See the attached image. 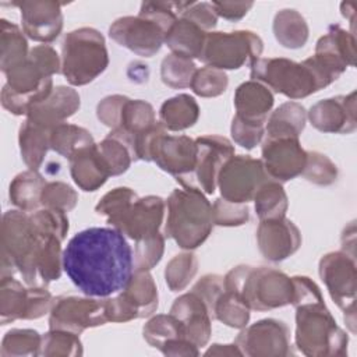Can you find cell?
Instances as JSON below:
<instances>
[{
    "label": "cell",
    "instance_id": "cell-1",
    "mask_svg": "<svg viewBox=\"0 0 357 357\" xmlns=\"http://www.w3.org/2000/svg\"><path fill=\"white\" fill-rule=\"evenodd\" d=\"M63 269L88 297L121 291L134 272V254L114 227H89L77 233L63 251Z\"/></svg>",
    "mask_w": 357,
    "mask_h": 357
},
{
    "label": "cell",
    "instance_id": "cell-2",
    "mask_svg": "<svg viewBox=\"0 0 357 357\" xmlns=\"http://www.w3.org/2000/svg\"><path fill=\"white\" fill-rule=\"evenodd\" d=\"M166 202L156 195L139 198L128 187H117L105 194L95 206L98 215L134 241L159 233L163 223Z\"/></svg>",
    "mask_w": 357,
    "mask_h": 357
},
{
    "label": "cell",
    "instance_id": "cell-3",
    "mask_svg": "<svg viewBox=\"0 0 357 357\" xmlns=\"http://www.w3.org/2000/svg\"><path fill=\"white\" fill-rule=\"evenodd\" d=\"M223 283L225 289L238 296L250 310L269 311L293 301L291 278L275 268L238 265L226 273Z\"/></svg>",
    "mask_w": 357,
    "mask_h": 357
},
{
    "label": "cell",
    "instance_id": "cell-4",
    "mask_svg": "<svg viewBox=\"0 0 357 357\" xmlns=\"http://www.w3.org/2000/svg\"><path fill=\"white\" fill-rule=\"evenodd\" d=\"M165 237L173 238L183 250H195L213 227L212 205L198 188H176L167 198Z\"/></svg>",
    "mask_w": 357,
    "mask_h": 357
},
{
    "label": "cell",
    "instance_id": "cell-5",
    "mask_svg": "<svg viewBox=\"0 0 357 357\" xmlns=\"http://www.w3.org/2000/svg\"><path fill=\"white\" fill-rule=\"evenodd\" d=\"M347 335L337 326L324 300L296 305V346L310 357L347 354Z\"/></svg>",
    "mask_w": 357,
    "mask_h": 357
},
{
    "label": "cell",
    "instance_id": "cell-6",
    "mask_svg": "<svg viewBox=\"0 0 357 357\" xmlns=\"http://www.w3.org/2000/svg\"><path fill=\"white\" fill-rule=\"evenodd\" d=\"M109 64L103 35L95 28H78L64 36L61 73L73 86H82L98 78Z\"/></svg>",
    "mask_w": 357,
    "mask_h": 357
},
{
    "label": "cell",
    "instance_id": "cell-7",
    "mask_svg": "<svg viewBox=\"0 0 357 357\" xmlns=\"http://www.w3.org/2000/svg\"><path fill=\"white\" fill-rule=\"evenodd\" d=\"M39 233L24 211H7L1 222V278L18 272L28 286H36L32 258Z\"/></svg>",
    "mask_w": 357,
    "mask_h": 357
},
{
    "label": "cell",
    "instance_id": "cell-8",
    "mask_svg": "<svg viewBox=\"0 0 357 357\" xmlns=\"http://www.w3.org/2000/svg\"><path fill=\"white\" fill-rule=\"evenodd\" d=\"M250 67L251 79L293 100L310 96L321 89L304 61L296 63L284 57H258L250 63Z\"/></svg>",
    "mask_w": 357,
    "mask_h": 357
},
{
    "label": "cell",
    "instance_id": "cell-9",
    "mask_svg": "<svg viewBox=\"0 0 357 357\" xmlns=\"http://www.w3.org/2000/svg\"><path fill=\"white\" fill-rule=\"evenodd\" d=\"M264 43L252 31L206 32L199 60L218 70H237L262 53Z\"/></svg>",
    "mask_w": 357,
    "mask_h": 357
},
{
    "label": "cell",
    "instance_id": "cell-10",
    "mask_svg": "<svg viewBox=\"0 0 357 357\" xmlns=\"http://www.w3.org/2000/svg\"><path fill=\"white\" fill-rule=\"evenodd\" d=\"M319 276L331 298L344 312V322L356 333V258L344 251L328 252L319 261Z\"/></svg>",
    "mask_w": 357,
    "mask_h": 357
},
{
    "label": "cell",
    "instance_id": "cell-11",
    "mask_svg": "<svg viewBox=\"0 0 357 357\" xmlns=\"http://www.w3.org/2000/svg\"><path fill=\"white\" fill-rule=\"evenodd\" d=\"M195 159V139L187 135H170L163 126L149 141L148 162H155L163 172L172 174L184 188L190 185Z\"/></svg>",
    "mask_w": 357,
    "mask_h": 357
},
{
    "label": "cell",
    "instance_id": "cell-12",
    "mask_svg": "<svg viewBox=\"0 0 357 357\" xmlns=\"http://www.w3.org/2000/svg\"><path fill=\"white\" fill-rule=\"evenodd\" d=\"M107 321L127 322L152 315L158 308V289L149 271L135 272L113 298H105Z\"/></svg>",
    "mask_w": 357,
    "mask_h": 357
},
{
    "label": "cell",
    "instance_id": "cell-13",
    "mask_svg": "<svg viewBox=\"0 0 357 357\" xmlns=\"http://www.w3.org/2000/svg\"><path fill=\"white\" fill-rule=\"evenodd\" d=\"M271 180L264 169L261 159L250 155L231 156L220 169L216 185L223 199L247 204L254 199L259 187Z\"/></svg>",
    "mask_w": 357,
    "mask_h": 357
},
{
    "label": "cell",
    "instance_id": "cell-14",
    "mask_svg": "<svg viewBox=\"0 0 357 357\" xmlns=\"http://www.w3.org/2000/svg\"><path fill=\"white\" fill-rule=\"evenodd\" d=\"M107 322L105 300L78 296H60L54 298L50 310L49 328L68 331L79 335L86 328H95Z\"/></svg>",
    "mask_w": 357,
    "mask_h": 357
},
{
    "label": "cell",
    "instance_id": "cell-15",
    "mask_svg": "<svg viewBox=\"0 0 357 357\" xmlns=\"http://www.w3.org/2000/svg\"><path fill=\"white\" fill-rule=\"evenodd\" d=\"M234 343L243 356L250 357H276L294 353L291 350L287 325L273 318L261 319L243 328Z\"/></svg>",
    "mask_w": 357,
    "mask_h": 357
},
{
    "label": "cell",
    "instance_id": "cell-16",
    "mask_svg": "<svg viewBox=\"0 0 357 357\" xmlns=\"http://www.w3.org/2000/svg\"><path fill=\"white\" fill-rule=\"evenodd\" d=\"M165 29L141 14L117 18L109 28V36L120 46L141 57H152L165 43Z\"/></svg>",
    "mask_w": 357,
    "mask_h": 357
},
{
    "label": "cell",
    "instance_id": "cell-17",
    "mask_svg": "<svg viewBox=\"0 0 357 357\" xmlns=\"http://www.w3.org/2000/svg\"><path fill=\"white\" fill-rule=\"evenodd\" d=\"M195 167L187 188H198L205 194H213L220 169L234 156V146L227 138L212 134L195 138Z\"/></svg>",
    "mask_w": 357,
    "mask_h": 357
},
{
    "label": "cell",
    "instance_id": "cell-18",
    "mask_svg": "<svg viewBox=\"0 0 357 357\" xmlns=\"http://www.w3.org/2000/svg\"><path fill=\"white\" fill-rule=\"evenodd\" d=\"M307 160V151L293 137H266L262 142V158L265 173L278 183L289 181L301 176Z\"/></svg>",
    "mask_w": 357,
    "mask_h": 357
},
{
    "label": "cell",
    "instance_id": "cell-19",
    "mask_svg": "<svg viewBox=\"0 0 357 357\" xmlns=\"http://www.w3.org/2000/svg\"><path fill=\"white\" fill-rule=\"evenodd\" d=\"M311 59L332 81H336L347 67L354 66V33L340 28L339 25H331L328 32L318 39L315 53L311 56Z\"/></svg>",
    "mask_w": 357,
    "mask_h": 357
},
{
    "label": "cell",
    "instance_id": "cell-20",
    "mask_svg": "<svg viewBox=\"0 0 357 357\" xmlns=\"http://www.w3.org/2000/svg\"><path fill=\"white\" fill-rule=\"evenodd\" d=\"M21 11L22 31L36 42H53L63 29V3L52 0L14 1Z\"/></svg>",
    "mask_w": 357,
    "mask_h": 357
},
{
    "label": "cell",
    "instance_id": "cell-21",
    "mask_svg": "<svg viewBox=\"0 0 357 357\" xmlns=\"http://www.w3.org/2000/svg\"><path fill=\"white\" fill-rule=\"evenodd\" d=\"M356 91L317 102L311 106L307 117L312 127L322 132L350 134L357 127Z\"/></svg>",
    "mask_w": 357,
    "mask_h": 357
},
{
    "label": "cell",
    "instance_id": "cell-22",
    "mask_svg": "<svg viewBox=\"0 0 357 357\" xmlns=\"http://www.w3.org/2000/svg\"><path fill=\"white\" fill-rule=\"evenodd\" d=\"M257 244L262 257L271 262H280L293 255L301 245L297 226L284 218L265 219L257 229Z\"/></svg>",
    "mask_w": 357,
    "mask_h": 357
},
{
    "label": "cell",
    "instance_id": "cell-23",
    "mask_svg": "<svg viewBox=\"0 0 357 357\" xmlns=\"http://www.w3.org/2000/svg\"><path fill=\"white\" fill-rule=\"evenodd\" d=\"M144 339L165 356H198V347L188 340L181 322L169 314L152 317L142 328Z\"/></svg>",
    "mask_w": 357,
    "mask_h": 357
},
{
    "label": "cell",
    "instance_id": "cell-24",
    "mask_svg": "<svg viewBox=\"0 0 357 357\" xmlns=\"http://www.w3.org/2000/svg\"><path fill=\"white\" fill-rule=\"evenodd\" d=\"M79 95L71 86L59 85L53 88L52 93L32 105L26 113V120L52 131L54 127L66 123L79 109Z\"/></svg>",
    "mask_w": 357,
    "mask_h": 357
},
{
    "label": "cell",
    "instance_id": "cell-25",
    "mask_svg": "<svg viewBox=\"0 0 357 357\" xmlns=\"http://www.w3.org/2000/svg\"><path fill=\"white\" fill-rule=\"evenodd\" d=\"M170 314L181 322L188 340L197 347L208 343L212 333V317L206 304L197 293L191 290L177 297L170 308Z\"/></svg>",
    "mask_w": 357,
    "mask_h": 357
},
{
    "label": "cell",
    "instance_id": "cell-26",
    "mask_svg": "<svg viewBox=\"0 0 357 357\" xmlns=\"http://www.w3.org/2000/svg\"><path fill=\"white\" fill-rule=\"evenodd\" d=\"M70 174L82 191H96L112 176L96 144L77 149L70 158Z\"/></svg>",
    "mask_w": 357,
    "mask_h": 357
},
{
    "label": "cell",
    "instance_id": "cell-27",
    "mask_svg": "<svg viewBox=\"0 0 357 357\" xmlns=\"http://www.w3.org/2000/svg\"><path fill=\"white\" fill-rule=\"evenodd\" d=\"M273 106V93L264 84L250 79L237 86L234 93L236 116L248 123L266 124Z\"/></svg>",
    "mask_w": 357,
    "mask_h": 357
},
{
    "label": "cell",
    "instance_id": "cell-28",
    "mask_svg": "<svg viewBox=\"0 0 357 357\" xmlns=\"http://www.w3.org/2000/svg\"><path fill=\"white\" fill-rule=\"evenodd\" d=\"M206 32L192 21L180 17L165 35V43L173 54L185 59L201 57Z\"/></svg>",
    "mask_w": 357,
    "mask_h": 357
},
{
    "label": "cell",
    "instance_id": "cell-29",
    "mask_svg": "<svg viewBox=\"0 0 357 357\" xmlns=\"http://www.w3.org/2000/svg\"><path fill=\"white\" fill-rule=\"evenodd\" d=\"M61 240L54 234L39 233L33 251V269L45 284L60 279L63 268Z\"/></svg>",
    "mask_w": 357,
    "mask_h": 357
},
{
    "label": "cell",
    "instance_id": "cell-30",
    "mask_svg": "<svg viewBox=\"0 0 357 357\" xmlns=\"http://www.w3.org/2000/svg\"><path fill=\"white\" fill-rule=\"evenodd\" d=\"M198 117L199 106L187 93H180L165 100L159 110V123L169 131L187 130L197 123Z\"/></svg>",
    "mask_w": 357,
    "mask_h": 357
},
{
    "label": "cell",
    "instance_id": "cell-31",
    "mask_svg": "<svg viewBox=\"0 0 357 357\" xmlns=\"http://www.w3.org/2000/svg\"><path fill=\"white\" fill-rule=\"evenodd\" d=\"M307 112L303 105L297 102L282 103L266 119L265 132L269 138L293 137L298 138L305 127Z\"/></svg>",
    "mask_w": 357,
    "mask_h": 357
},
{
    "label": "cell",
    "instance_id": "cell-32",
    "mask_svg": "<svg viewBox=\"0 0 357 357\" xmlns=\"http://www.w3.org/2000/svg\"><path fill=\"white\" fill-rule=\"evenodd\" d=\"M50 131L45 130L29 120H25L18 131V142L21 158L29 170H38L50 149L49 145Z\"/></svg>",
    "mask_w": 357,
    "mask_h": 357
},
{
    "label": "cell",
    "instance_id": "cell-33",
    "mask_svg": "<svg viewBox=\"0 0 357 357\" xmlns=\"http://www.w3.org/2000/svg\"><path fill=\"white\" fill-rule=\"evenodd\" d=\"M46 184V180L38 170H25L13 178L10 201L24 212H33L42 205L40 195Z\"/></svg>",
    "mask_w": 357,
    "mask_h": 357
},
{
    "label": "cell",
    "instance_id": "cell-34",
    "mask_svg": "<svg viewBox=\"0 0 357 357\" xmlns=\"http://www.w3.org/2000/svg\"><path fill=\"white\" fill-rule=\"evenodd\" d=\"M273 35L283 47L300 49L308 39V25L298 11L284 8L273 18Z\"/></svg>",
    "mask_w": 357,
    "mask_h": 357
},
{
    "label": "cell",
    "instance_id": "cell-35",
    "mask_svg": "<svg viewBox=\"0 0 357 357\" xmlns=\"http://www.w3.org/2000/svg\"><path fill=\"white\" fill-rule=\"evenodd\" d=\"M0 33V67L6 73L17 64L22 63L28 54V42L22 31L13 22L1 20Z\"/></svg>",
    "mask_w": 357,
    "mask_h": 357
},
{
    "label": "cell",
    "instance_id": "cell-36",
    "mask_svg": "<svg viewBox=\"0 0 357 357\" xmlns=\"http://www.w3.org/2000/svg\"><path fill=\"white\" fill-rule=\"evenodd\" d=\"M28 303V289L13 276L1 278L0 283V322L7 325L15 319H24Z\"/></svg>",
    "mask_w": 357,
    "mask_h": 357
},
{
    "label": "cell",
    "instance_id": "cell-37",
    "mask_svg": "<svg viewBox=\"0 0 357 357\" xmlns=\"http://www.w3.org/2000/svg\"><path fill=\"white\" fill-rule=\"evenodd\" d=\"M158 121L155 117V110L151 103L141 100V99L126 98V100L121 106V110H120V116H119L116 128L124 130V131L135 135V138H137V135L149 130Z\"/></svg>",
    "mask_w": 357,
    "mask_h": 357
},
{
    "label": "cell",
    "instance_id": "cell-38",
    "mask_svg": "<svg viewBox=\"0 0 357 357\" xmlns=\"http://www.w3.org/2000/svg\"><path fill=\"white\" fill-rule=\"evenodd\" d=\"M255 212L259 220L284 218L289 206L287 195L280 183L275 180L265 181L254 197Z\"/></svg>",
    "mask_w": 357,
    "mask_h": 357
},
{
    "label": "cell",
    "instance_id": "cell-39",
    "mask_svg": "<svg viewBox=\"0 0 357 357\" xmlns=\"http://www.w3.org/2000/svg\"><path fill=\"white\" fill-rule=\"evenodd\" d=\"M92 144H95L93 137L88 130L75 124H68V123H63L54 127L50 131V137H49L50 149H53L56 153L67 159L77 149L92 145Z\"/></svg>",
    "mask_w": 357,
    "mask_h": 357
},
{
    "label": "cell",
    "instance_id": "cell-40",
    "mask_svg": "<svg viewBox=\"0 0 357 357\" xmlns=\"http://www.w3.org/2000/svg\"><path fill=\"white\" fill-rule=\"evenodd\" d=\"M42 336L33 329H11L8 331L0 347L1 357H24L39 356Z\"/></svg>",
    "mask_w": 357,
    "mask_h": 357
},
{
    "label": "cell",
    "instance_id": "cell-41",
    "mask_svg": "<svg viewBox=\"0 0 357 357\" xmlns=\"http://www.w3.org/2000/svg\"><path fill=\"white\" fill-rule=\"evenodd\" d=\"M213 318L230 328L243 329L250 321V308L238 296L225 289L215 303Z\"/></svg>",
    "mask_w": 357,
    "mask_h": 357
},
{
    "label": "cell",
    "instance_id": "cell-42",
    "mask_svg": "<svg viewBox=\"0 0 357 357\" xmlns=\"http://www.w3.org/2000/svg\"><path fill=\"white\" fill-rule=\"evenodd\" d=\"M82 343L78 335L60 331L50 329L47 333L42 336V344L39 356H52V357H74L82 356Z\"/></svg>",
    "mask_w": 357,
    "mask_h": 357
},
{
    "label": "cell",
    "instance_id": "cell-43",
    "mask_svg": "<svg viewBox=\"0 0 357 357\" xmlns=\"http://www.w3.org/2000/svg\"><path fill=\"white\" fill-rule=\"evenodd\" d=\"M198 271V259L192 252L174 255L165 269V280L172 291H180L188 286Z\"/></svg>",
    "mask_w": 357,
    "mask_h": 357
},
{
    "label": "cell",
    "instance_id": "cell-44",
    "mask_svg": "<svg viewBox=\"0 0 357 357\" xmlns=\"http://www.w3.org/2000/svg\"><path fill=\"white\" fill-rule=\"evenodd\" d=\"M195 70L197 67L192 60L170 53L162 60L160 78L165 85L173 89H181L190 86Z\"/></svg>",
    "mask_w": 357,
    "mask_h": 357
},
{
    "label": "cell",
    "instance_id": "cell-45",
    "mask_svg": "<svg viewBox=\"0 0 357 357\" xmlns=\"http://www.w3.org/2000/svg\"><path fill=\"white\" fill-rule=\"evenodd\" d=\"M227 84L229 79L225 71L205 66L195 70L190 88L201 98H215L226 91Z\"/></svg>",
    "mask_w": 357,
    "mask_h": 357
},
{
    "label": "cell",
    "instance_id": "cell-46",
    "mask_svg": "<svg viewBox=\"0 0 357 357\" xmlns=\"http://www.w3.org/2000/svg\"><path fill=\"white\" fill-rule=\"evenodd\" d=\"M301 176L317 185H331L337 178L336 165L324 153L307 152V160Z\"/></svg>",
    "mask_w": 357,
    "mask_h": 357
},
{
    "label": "cell",
    "instance_id": "cell-47",
    "mask_svg": "<svg viewBox=\"0 0 357 357\" xmlns=\"http://www.w3.org/2000/svg\"><path fill=\"white\" fill-rule=\"evenodd\" d=\"M165 234L156 233L144 240L135 241L134 250V271H151L163 255Z\"/></svg>",
    "mask_w": 357,
    "mask_h": 357
},
{
    "label": "cell",
    "instance_id": "cell-48",
    "mask_svg": "<svg viewBox=\"0 0 357 357\" xmlns=\"http://www.w3.org/2000/svg\"><path fill=\"white\" fill-rule=\"evenodd\" d=\"M78 202V194L73 187L63 181L47 183L40 195V204L45 208L59 209L64 213L73 211Z\"/></svg>",
    "mask_w": 357,
    "mask_h": 357
},
{
    "label": "cell",
    "instance_id": "cell-49",
    "mask_svg": "<svg viewBox=\"0 0 357 357\" xmlns=\"http://www.w3.org/2000/svg\"><path fill=\"white\" fill-rule=\"evenodd\" d=\"M29 218L38 233L54 234L61 241L66 238V234L70 226L64 212L53 208H43V209L33 211L29 215Z\"/></svg>",
    "mask_w": 357,
    "mask_h": 357
},
{
    "label": "cell",
    "instance_id": "cell-50",
    "mask_svg": "<svg viewBox=\"0 0 357 357\" xmlns=\"http://www.w3.org/2000/svg\"><path fill=\"white\" fill-rule=\"evenodd\" d=\"M250 218L247 204H236L223 199H215L212 205V220L216 226H241Z\"/></svg>",
    "mask_w": 357,
    "mask_h": 357
},
{
    "label": "cell",
    "instance_id": "cell-51",
    "mask_svg": "<svg viewBox=\"0 0 357 357\" xmlns=\"http://www.w3.org/2000/svg\"><path fill=\"white\" fill-rule=\"evenodd\" d=\"M231 137L234 142L245 149L255 148L264 138L265 134V124L258 123H248L241 120L240 117L234 116L231 120Z\"/></svg>",
    "mask_w": 357,
    "mask_h": 357
},
{
    "label": "cell",
    "instance_id": "cell-52",
    "mask_svg": "<svg viewBox=\"0 0 357 357\" xmlns=\"http://www.w3.org/2000/svg\"><path fill=\"white\" fill-rule=\"evenodd\" d=\"M225 290V283H223V276L216 275V273H209L202 276L192 287V291L197 293L202 301L206 304L211 317L213 319V307L219 296Z\"/></svg>",
    "mask_w": 357,
    "mask_h": 357
},
{
    "label": "cell",
    "instance_id": "cell-53",
    "mask_svg": "<svg viewBox=\"0 0 357 357\" xmlns=\"http://www.w3.org/2000/svg\"><path fill=\"white\" fill-rule=\"evenodd\" d=\"M54 304L53 296L43 287L32 286L28 289V303L24 319H38L50 312Z\"/></svg>",
    "mask_w": 357,
    "mask_h": 357
},
{
    "label": "cell",
    "instance_id": "cell-54",
    "mask_svg": "<svg viewBox=\"0 0 357 357\" xmlns=\"http://www.w3.org/2000/svg\"><path fill=\"white\" fill-rule=\"evenodd\" d=\"M180 17H184V18L192 21L199 28H202L205 32L215 28L216 22H218V15H216V11H215L212 3H205V1H202V3L192 1V4Z\"/></svg>",
    "mask_w": 357,
    "mask_h": 357
},
{
    "label": "cell",
    "instance_id": "cell-55",
    "mask_svg": "<svg viewBox=\"0 0 357 357\" xmlns=\"http://www.w3.org/2000/svg\"><path fill=\"white\" fill-rule=\"evenodd\" d=\"M127 96L123 95H109L103 98L96 106V116L100 120V123L114 130L117 127L120 110Z\"/></svg>",
    "mask_w": 357,
    "mask_h": 357
},
{
    "label": "cell",
    "instance_id": "cell-56",
    "mask_svg": "<svg viewBox=\"0 0 357 357\" xmlns=\"http://www.w3.org/2000/svg\"><path fill=\"white\" fill-rule=\"evenodd\" d=\"M212 6L218 17H222L227 21H238L250 11L254 3L252 1H212Z\"/></svg>",
    "mask_w": 357,
    "mask_h": 357
},
{
    "label": "cell",
    "instance_id": "cell-57",
    "mask_svg": "<svg viewBox=\"0 0 357 357\" xmlns=\"http://www.w3.org/2000/svg\"><path fill=\"white\" fill-rule=\"evenodd\" d=\"M243 356L240 349L237 347L236 343L233 344H212V347H209L205 351V356Z\"/></svg>",
    "mask_w": 357,
    "mask_h": 357
},
{
    "label": "cell",
    "instance_id": "cell-58",
    "mask_svg": "<svg viewBox=\"0 0 357 357\" xmlns=\"http://www.w3.org/2000/svg\"><path fill=\"white\" fill-rule=\"evenodd\" d=\"M354 245H356V226H354V222H351L343 231L342 234V251L346 252L347 248H350V254L356 257V252H354Z\"/></svg>",
    "mask_w": 357,
    "mask_h": 357
},
{
    "label": "cell",
    "instance_id": "cell-59",
    "mask_svg": "<svg viewBox=\"0 0 357 357\" xmlns=\"http://www.w3.org/2000/svg\"><path fill=\"white\" fill-rule=\"evenodd\" d=\"M342 15L350 20V24H354V17H356V4L351 1H344L340 4Z\"/></svg>",
    "mask_w": 357,
    "mask_h": 357
}]
</instances>
